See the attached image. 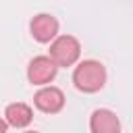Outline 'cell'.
<instances>
[{
	"mask_svg": "<svg viewBox=\"0 0 133 133\" xmlns=\"http://www.w3.org/2000/svg\"><path fill=\"white\" fill-rule=\"evenodd\" d=\"M73 85L83 94H96L106 85V66L100 60H81L73 71Z\"/></svg>",
	"mask_w": 133,
	"mask_h": 133,
	"instance_id": "6da1fadb",
	"label": "cell"
},
{
	"mask_svg": "<svg viewBox=\"0 0 133 133\" xmlns=\"http://www.w3.org/2000/svg\"><path fill=\"white\" fill-rule=\"evenodd\" d=\"M81 56V44L75 35H58L50 42V58L58 66H73Z\"/></svg>",
	"mask_w": 133,
	"mask_h": 133,
	"instance_id": "7a4b0ae2",
	"label": "cell"
},
{
	"mask_svg": "<svg viewBox=\"0 0 133 133\" xmlns=\"http://www.w3.org/2000/svg\"><path fill=\"white\" fill-rule=\"evenodd\" d=\"M58 64L50 58V56H35L29 60L27 64V79L31 85H48L54 81L56 73H58Z\"/></svg>",
	"mask_w": 133,
	"mask_h": 133,
	"instance_id": "3957f363",
	"label": "cell"
},
{
	"mask_svg": "<svg viewBox=\"0 0 133 133\" xmlns=\"http://www.w3.org/2000/svg\"><path fill=\"white\" fill-rule=\"evenodd\" d=\"M58 19L54 15H48V12H39L31 19L29 23V31H31V37L39 44H50L58 37Z\"/></svg>",
	"mask_w": 133,
	"mask_h": 133,
	"instance_id": "277c9868",
	"label": "cell"
},
{
	"mask_svg": "<svg viewBox=\"0 0 133 133\" xmlns=\"http://www.w3.org/2000/svg\"><path fill=\"white\" fill-rule=\"evenodd\" d=\"M33 104L46 114H56L64 108V94L54 85H42L33 96Z\"/></svg>",
	"mask_w": 133,
	"mask_h": 133,
	"instance_id": "5b68a950",
	"label": "cell"
},
{
	"mask_svg": "<svg viewBox=\"0 0 133 133\" xmlns=\"http://www.w3.org/2000/svg\"><path fill=\"white\" fill-rule=\"evenodd\" d=\"M89 131L91 133H121V121L116 112L108 108H98L89 116Z\"/></svg>",
	"mask_w": 133,
	"mask_h": 133,
	"instance_id": "8992f818",
	"label": "cell"
},
{
	"mask_svg": "<svg viewBox=\"0 0 133 133\" xmlns=\"http://www.w3.org/2000/svg\"><path fill=\"white\" fill-rule=\"evenodd\" d=\"M4 121L15 129H23L33 121V110L25 102H12L4 108Z\"/></svg>",
	"mask_w": 133,
	"mask_h": 133,
	"instance_id": "52a82bcc",
	"label": "cell"
},
{
	"mask_svg": "<svg viewBox=\"0 0 133 133\" xmlns=\"http://www.w3.org/2000/svg\"><path fill=\"white\" fill-rule=\"evenodd\" d=\"M6 129H8V123L0 116V133H6Z\"/></svg>",
	"mask_w": 133,
	"mask_h": 133,
	"instance_id": "ba28073f",
	"label": "cell"
},
{
	"mask_svg": "<svg viewBox=\"0 0 133 133\" xmlns=\"http://www.w3.org/2000/svg\"><path fill=\"white\" fill-rule=\"evenodd\" d=\"M25 133H37V131H25Z\"/></svg>",
	"mask_w": 133,
	"mask_h": 133,
	"instance_id": "9c48e42d",
	"label": "cell"
}]
</instances>
